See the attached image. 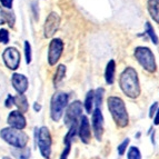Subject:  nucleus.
I'll use <instances>...</instances> for the list:
<instances>
[{
  "label": "nucleus",
  "instance_id": "nucleus-1",
  "mask_svg": "<svg viewBox=\"0 0 159 159\" xmlns=\"http://www.w3.org/2000/svg\"><path fill=\"white\" fill-rule=\"evenodd\" d=\"M119 87L122 93L130 99H136L140 96V81L135 68L126 67L122 70L119 76Z\"/></svg>",
  "mask_w": 159,
  "mask_h": 159
},
{
  "label": "nucleus",
  "instance_id": "nucleus-2",
  "mask_svg": "<svg viewBox=\"0 0 159 159\" xmlns=\"http://www.w3.org/2000/svg\"><path fill=\"white\" fill-rule=\"evenodd\" d=\"M107 107L117 127H127L129 124V116H128L125 101L118 96H109L107 99Z\"/></svg>",
  "mask_w": 159,
  "mask_h": 159
},
{
  "label": "nucleus",
  "instance_id": "nucleus-3",
  "mask_svg": "<svg viewBox=\"0 0 159 159\" xmlns=\"http://www.w3.org/2000/svg\"><path fill=\"white\" fill-rule=\"evenodd\" d=\"M0 138L13 148L27 147L29 141V137L24 130L15 129L11 127H6L0 130Z\"/></svg>",
  "mask_w": 159,
  "mask_h": 159
},
{
  "label": "nucleus",
  "instance_id": "nucleus-4",
  "mask_svg": "<svg viewBox=\"0 0 159 159\" xmlns=\"http://www.w3.org/2000/svg\"><path fill=\"white\" fill-rule=\"evenodd\" d=\"M134 56H135L136 60L138 61V64L149 74H154L157 70L156 58H155V55L151 51L150 48L138 46V47L135 48Z\"/></svg>",
  "mask_w": 159,
  "mask_h": 159
},
{
  "label": "nucleus",
  "instance_id": "nucleus-5",
  "mask_svg": "<svg viewBox=\"0 0 159 159\" xmlns=\"http://www.w3.org/2000/svg\"><path fill=\"white\" fill-rule=\"evenodd\" d=\"M34 137H36V145L39 149L40 155L45 159H50L52 139H51V134L49 129L45 126L36 128L34 129Z\"/></svg>",
  "mask_w": 159,
  "mask_h": 159
},
{
  "label": "nucleus",
  "instance_id": "nucleus-6",
  "mask_svg": "<svg viewBox=\"0 0 159 159\" xmlns=\"http://www.w3.org/2000/svg\"><path fill=\"white\" fill-rule=\"evenodd\" d=\"M69 103V95L62 91H58L52 96L50 101V117L53 121H59L62 118Z\"/></svg>",
  "mask_w": 159,
  "mask_h": 159
},
{
  "label": "nucleus",
  "instance_id": "nucleus-7",
  "mask_svg": "<svg viewBox=\"0 0 159 159\" xmlns=\"http://www.w3.org/2000/svg\"><path fill=\"white\" fill-rule=\"evenodd\" d=\"M82 111H84V106L81 101L75 100L71 103H68L65 110V115L62 116L65 125L68 128L72 125H77L79 122L80 117L82 116Z\"/></svg>",
  "mask_w": 159,
  "mask_h": 159
},
{
  "label": "nucleus",
  "instance_id": "nucleus-8",
  "mask_svg": "<svg viewBox=\"0 0 159 159\" xmlns=\"http://www.w3.org/2000/svg\"><path fill=\"white\" fill-rule=\"evenodd\" d=\"M91 127L95 138L98 141L102 140L103 129H105V118L100 108H95L91 112Z\"/></svg>",
  "mask_w": 159,
  "mask_h": 159
},
{
  "label": "nucleus",
  "instance_id": "nucleus-9",
  "mask_svg": "<svg viewBox=\"0 0 159 159\" xmlns=\"http://www.w3.org/2000/svg\"><path fill=\"white\" fill-rule=\"evenodd\" d=\"M64 51V41L60 38H53L48 48V62L50 66H55L59 61Z\"/></svg>",
  "mask_w": 159,
  "mask_h": 159
},
{
  "label": "nucleus",
  "instance_id": "nucleus-10",
  "mask_svg": "<svg viewBox=\"0 0 159 159\" xmlns=\"http://www.w3.org/2000/svg\"><path fill=\"white\" fill-rule=\"evenodd\" d=\"M2 59L7 68L10 70H17L20 65V52L15 47H9L3 51Z\"/></svg>",
  "mask_w": 159,
  "mask_h": 159
},
{
  "label": "nucleus",
  "instance_id": "nucleus-11",
  "mask_svg": "<svg viewBox=\"0 0 159 159\" xmlns=\"http://www.w3.org/2000/svg\"><path fill=\"white\" fill-rule=\"evenodd\" d=\"M60 26V17L58 13L50 12L46 18L45 26H43V34L46 38H51L53 34H56Z\"/></svg>",
  "mask_w": 159,
  "mask_h": 159
},
{
  "label": "nucleus",
  "instance_id": "nucleus-12",
  "mask_svg": "<svg viewBox=\"0 0 159 159\" xmlns=\"http://www.w3.org/2000/svg\"><path fill=\"white\" fill-rule=\"evenodd\" d=\"M78 136L82 143H89L91 140V127L90 121L86 115H82L80 117L79 122H78Z\"/></svg>",
  "mask_w": 159,
  "mask_h": 159
},
{
  "label": "nucleus",
  "instance_id": "nucleus-13",
  "mask_svg": "<svg viewBox=\"0 0 159 159\" xmlns=\"http://www.w3.org/2000/svg\"><path fill=\"white\" fill-rule=\"evenodd\" d=\"M7 124L11 128L24 130L27 126V120L24 114H21L18 110H11L8 115V118H7Z\"/></svg>",
  "mask_w": 159,
  "mask_h": 159
},
{
  "label": "nucleus",
  "instance_id": "nucleus-14",
  "mask_svg": "<svg viewBox=\"0 0 159 159\" xmlns=\"http://www.w3.org/2000/svg\"><path fill=\"white\" fill-rule=\"evenodd\" d=\"M11 84H12L13 89L18 93V95H24L29 86V82H28L26 76L21 74H17V72H15L11 76Z\"/></svg>",
  "mask_w": 159,
  "mask_h": 159
},
{
  "label": "nucleus",
  "instance_id": "nucleus-15",
  "mask_svg": "<svg viewBox=\"0 0 159 159\" xmlns=\"http://www.w3.org/2000/svg\"><path fill=\"white\" fill-rule=\"evenodd\" d=\"M115 77H116V61L114 59H110L107 62L106 69H105V80L107 85H114Z\"/></svg>",
  "mask_w": 159,
  "mask_h": 159
},
{
  "label": "nucleus",
  "instance_id": "nucleus-16",
  "mask_svg": "<svg viewBox=\"0 0 159 159\" xmlns=\"http://www.w3.org/2000/svg\"><path fill=\"white\" fill-rule=\"evenodd\" d=\"M147 10L150 15V18L156 24H159V0H148Z\"/></svg>",
  "mask_w": 159,
  "mask_h": 159
},
{
  "label": "nucleus",
  "instance_id": "nucleus-17",
  "mask_svg": "<svg viewBox=\"0 0 159 159\" xmlns=\"http://www.w3.org/2000/svg\"><path fill=\"white\" fill-rule=\"evenodd\" d=\"M15 98V106L17 107V110L20 111L21 114L28 111L29 109V103L27 100V97L25 95H17L13 97Z\"/></svg>",
  "mask_w": 159,
  "mask_h": 159
},
{
  "label": "nucleus",
  "instance_id": "nucleus-18",
  "mask_svg": "<svg viewBox=\"0 0 159 159\" xmlns=\"http://www.w3.org/2000/svg\"><path fill=\"white\" fill-rule=\"evenodd\" d=\"M11 155L16 159H29L31 155V150L29 147L24 148H13L11 149Z\"/></svg>",
  "mask_w": 159,
  "mask_h": 159
},
{
  "label": "nucleus",
  "instance_id": "nucleus-19",
  "mask_svg": "<svg viewBox=\"0 0 159 159\" xmlns=\"http://www.w3.org/2000/svg\"><path fill=\"white\" fill-rule=\"evenodd\" d=\"M82 106H84V109H85L88 115H91V112H93V106H95V105H93V89L87 93Z\"/></svg>",
  "mask_w": 159,
  "mask_h": 159
},
{
  "label": "nucleus",
  "instance_id": "nucleus-20",
  "mask_svg": "<svg viewBox=\"0 0 159 159\" xmlns=\"http://www.w3.org/2000/svg\"><path fill=\"white\" fill-rule=\"evenodd\" d=\"M77 133H78V124L77 125L70 126V127L68 128V131H67L66 136H65V138H64L65 146H66V145H71L75 137L77 135Z\"/></svg>",
  "mask_w": 159,
  "mask_h": 159
},
{
  "label": "nucleus",
  "instance_id": "nucleus-21",
  "mask_svg": "<svg viewBox=\"0 0 159 159\" xmlns=\"http://www.w3.org/2000/svg\"><path fill=\"white\" fill-rule=\"evenodd\" d=\"M145 34L150 38L151 43H154V45L158 46L159 45V39H158V36H157L156 31H155L154 27L151 26V24L149 21H147L145 24Z\"/></svg>",
  "mask_w": 159,
  "mask_h": 159
},
{
  "label": "nucleus",
  "instance_id": "nucleus-22",
  "mask_svg": "<svg viewBox=\"0 0 159 159\" xmlns=\"http://www.w3.org/2000/svg\"><path fill=\"white\" fill-rule=\"evenodd\" d=\"M66 72H67V68L65 65H59L56 69V72H55V76H53V84L55 85H58L59 82L62 81L64 78L66 77Z\"/></svg>",
  "mask_w": 159,
  "mask_h": 159
},
{
  "label": "nucleus",
  "instance_id": "nucleus-23",
  "mask_svg": "<svg viewBox=\"0 0 159 159\" xmlns=\"http://www.w3.org/2000/svg\"><path fill=\"white\" fill-rule=\"evenodd\" d=\"M6 22H8L10 27H13V22H15V17L12 13L6 12L1 7H0V25H5Z\"/></svg>",
  "mask_w": 159,
  "mask_h": 159
},
{
  "label": "nucleus",
  "instance_id": "nucleus-24",
  "mask_svg": "<svg viewBox=\"0 0 159 159\" xmlns=\"http://www.w3.org/2000/svg\"><path fill=\"white\" fill-rule=\"evenodd\" d=\"M103 95H105V89L102 87L97 88L96 90H93V105L95 108H100L101 103L103 100Z\"/></svg>",
  "mask_w": 159,
  "mask_h": 159
},
{
  "label": "nucleus",
  "instance_id": "nucleus-25",
  "mask_svg": "<svg viewBox=\"0 0 159 159\" xmlns=\"http://www.w3.org/2000/svg\"><path fill=\"white\" fill-rule=\"evenodd\" d=\"M127 159H141V152L139 148L136 146H131L128 148Z\"/></svg>",
  "mask_w": 159,
  "mask_h": 159
},
{
  "label": "nucleus",
  "instance_id": "nucleus-26",
  "mask_svg": "<svg viewBox=\"0 0 159 159\" xmlns=\"http://www.w3.org/2000/svg\"><path fill=\"white\" fill-rule=\"evenodd\" d=\"M129 143H130V139L129 138H126L125 140L118 145V147H117V152H118L119 156H124V155H125V152L127 151L128 146H129Z\"/></svg>",
  "mask_w": 159,
  "mask_h": 159
},
{
  "label": "nucleus",
  "instance_id": "nucleus-27",
  "mask_svg": "<svg viewBox=\"0 0 159 159\" xmlns=\"http://www.w3.org/2000/svg\"><path fill=\"white\" fill-rule=\"evenodd\" d=\"M25 56H26V62L30 64L31 62V46L29 41H25Z\"/></svg>",
  "mask_w": 159,
  "mask_h": 159
},
{
  "label": "nucleus",
  "instance_id": "nucleus-28",
  "mask_svg": "<svg viewBox=\"0 0 159 159\" xmlns=\"http://www.w3.org/2000/svg\"><path fill=\"white\" fill-rule=\"evenodd\" d=\"M0 43L5 45L9 43V32L7 29H0Z\"/></svg>",
  "mask_w": 159,
  "mask_h": 159
},
{
  "label": "nucleus",
  "instance_id": "nucleus-29",
  "mask_svg": "<svg viewBox=\"0 0 159 159\" xmlns=\"http://www.w3.org/2000/svg\"><path fill=\"white\" fill-rule=\"evenodd\" d=\"M70 151H71V145H66L65 146V149L62 150L60 155V158L59 159H68V156L70 154Z\"/></svg>",
  "mask_w": 159,
  "mask_h": 159
},
{
  "label": "nucleus",
  "instance_id": "nucleus-30",
  "mask_svg": "<svg viewBox=\"0 0 159 159\" xmlns=\"http://www.w3.org/2000/svg\"><path fill=\"white\" fill-rule=\"evenodd\" d=\"M5 106L7 108H11L12 106H15V98H13V96L8 95L7 96V98L5 100Z\"/></svg>",
  "mask_w": 159,
  "mask_h": 159
},
{
  "label": "nucleus",
  "instance_id": "nucleus-31",
  "mask_svg": "<svg viewBox=\"0 0 159 159\" xmlns=\"http://www.w3.org/2000/svg\"><path fill=\"white\" fill-rule=\"evenodd\" d=\"M159 108V105L157 101H155L152 105L150 106V108H149V118H154V115L156 114L157 109Z\"/></svg>",
  "mask_w": 159,
  "mask_h": 159
},
{
  "label": "nucleus",
  "instance_id": "nucleus-32",
  "mask_svg": "<svg viewBox=\"0 0 159 159\" xmlns=\"http://www.w3.org/2000/svg\"><path fill=\"white\" fill-rule=\"evenodd\" d=\"M0 2H1V5H2L3 8L10 9L11 7H12L13 0H0Z\"/></svg>",
  "mask_w": 159,
  "mask_h": 159
},
{
  "label": "nucleus",
  "instance_id": "nucleus-33",
  "mask_svg": "<svg viewBox=\"0 0 159 159\" xmlns=\"http://www.w3.org/2000/svg\"><path fill=\"white\" fill-rule=\"evenodd\" d=\"M154 125L155 126H159V108L157 109V111H156V114L154 115Z\"/></svg>",
  "mask_w": 159,
  "mask_h": 159
},
{
  "label": "nucleus",
  "instance_id": "nucleus-34",
  "mask_svg": "<svg viewBox=\"0 0 159 159\" xmlns=\"http://www.w3.org/2000/svg\"><path fill=\"white\" fill-rule=\"evenodd\" d=\"M34 110L36 112H39L40 110H41V105H40V103H38V102H34Z\"/></svg>",
  "mask_w": 159,
  "mask_h": 159
},
{
  "label": "nucleus",
  "instance_id": "nucleus-35",
  "mask_svg": "<svg viewBox=\"0 0 159 159\" xmlns=\"http://www.w3.org/2000/svg\"><path fill=\"white\" fill-rule=\"evenodd\" d=\"M151 143L155 145V130L152 131V134H151Z\"/></svg>",
  "mask_w": 159,
  "mask_h": 159
},
{
  "label": "nucleus",
  "instance_id": "nucleus-36",
  "mask_svg": "<svg viewBox=\"0 0 159 159\" xmlns=\"http://www.w3.org/2000/svg\"><path fill=\"white\" fill-rule=\"evenodd\" d=\"M2 159H11V158H9V157H3Z\"/></svg>",
  "mask_w": 159,
  "mask_h": 159
}]
</instances>
